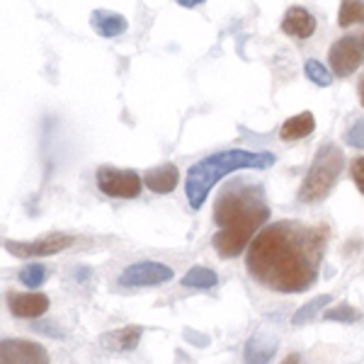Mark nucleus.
<instances>
[{"label": "nucleus", "instance_id": "nucleus-1", "mask_svg": "<svg viewBox=\"0 0 364 364\" xmlns=\"http://www.w3.org/2000/svg\"><path fill=\"white\" fill-rule=\"evenodd\" d=\"M328 233L301 221H277L262 228L248 245L250 277L277 294H299L318 279Z\"/></svg>", "mask_w": 364, "mask_h": 364}, {"label": "nucleus", "instance_id": "nucleus-2", "mask_svg": "<svg viewBox=\"0 0 364 364\" xmlns=\"http://www.w3.org/2000/svg\"><path fill=\"white\" fill-rule=\"evenodd\" d=\"M267 219L269 207L265 202V190L250 182H231L216 197L214 221L219 231L211 238V245L219 257H238L260 233Z\"/></svg>", "mask_w": 364, "mask_h": 364}, {"label": "nucleus", "instance_id": "nucleus-3", "mask_svg": "<svg viewBox=\"0 0 364 364\" xmlns=\"http://www.w3.org/2000/svg\"><path fill=\"white\" fill-rule=\"evenodd\" d=\"M277 163V156L269 151H245V149H226L211 154L195 166H190L185 178V197L192 209H202L204 199L216 182L228 178L236 170H267Z\"/></svg>", "mask_w": 364, "mask_h": 364}, {"label": "nucleus", "instance_id": "nucleus-4", "mask_svg": "<svg viewBox=\"0 0 364 364\" xmlns=\"http://www.w3.org/2000/svg\"><path fill=\"white\" fill-rule=\"evenodd\" d=\"M343 166H345V156L336 144L328 141V144L318 146L306 178H304L301 187H299V195H296L299 202L301 204L323 202L333 192V187H336L340 173H343Z\"/></svg>", "mask_w": 364, "mask_h": 364}, {"label": "nucleus", "instance_id": "nucleus-5", "mask_svg": "<svg viewBox=\"0 0 364 364\" xmlns=\"http://www.w3.org/2000/svg\"><path fill=\"white\" fill-rule=\"evenodd\" d=\"M95 180L100 192L114 199H136L141 195V187H144V180L136 170H122L112 166L97 168Z\"/></svg>", "mask_w": 364, "mask_h": 364}, {"label": "nucleus", "instance_id": "nucleus-6", "mask_svg": "<svg viewBox=\"0 0 364 364\" xmlns=\"http://www.w3.org/2000/svg\"><path fill=\"white\" fill-rule=\"evenodd\" d=\"M5 250L13 252L15 257H46L58 255L73 245V236L68 233H46L37 240H5Z\"/></svg>", "mask_w": 364, "mask_h": 364}, {"label": "nucleus", "instance_id": "nucleus-7", "mask_svg": "<svg viewBox=\"0 0 364 364\" xmlns=\"http://www.w3.org/2000/svg\"><path fill=\"white\" fill-rule=\"evenodd\" d=\"M175 277V272L163 262L144 260L129 265L124 272L119 274V287H129V289H136V287H158L166 284Z\"/></svg>", "mask_w": 364, "mask_h": 364}, {"label": "nucleus", "instance_id": "nucleus-8", "mask_svg": "<svg viewBox=\"0 0 364 364\" xmlns=\"http://www.w3.org/2000/svg\"><path fill=\"white\" fill-rule=\"evenodd\" d=\"M0 364H49V352L34 340L5 338L0 343Z\"/></svg>", "mask_w": 364, "mask_h": 364}, {"label": "nucleus", "instance_id": "nucleus-9", "mask_svg": "<svg viewBox=\"0 0 364 364\" xmlns=\"http://www.w3.org/2000/svg\"><path fill=\"white\" fill-rule=\"evenodd\" d=\"M328 61H331V70L338 78H348V75L355 73V70L360 68V63L364 61L357 37L348 34V37L338 39V42L331 46V51H328Z\"/></svg>", "mask_w": 364, "mask_h": 364}, {"label": "nucleus", "instance_id": "nucleus-10", "mask_svg": "<svg viewBox=\"0 0 364 364\" xmlns=\"http://www.w3.org/2000/svg\"><path fill=\"white\" fill-rule=\"evenodd\" d=\"M10 314L17 318L37 321L49 311V296L46 294H10L8 296Z\"/></svg>", "mask_w": 364, "mask_h": 364}, {"label": "nucleus", "instance_id": "nucleus-11", "mask_svg": "<svg viewBox=\"0 0 364 364\" xmlns=\"http://www.w3.org/2000/svg\"><path fill=\"white\" fill-rule=\"evenodd\" d=\"M277 338L267 331H257L243 348V357L248 364H269L274 355H277Z\"/></svg>", "mask_w": 364, "mask_h": 364}, {"label": "nucleus", "instance_id": "nucleus-12", "mask_svg": "<svg viewBox=\"0 0 364 364\" xmlns=\"http://www.w3.org/2000/svg\"><path fill=\"white\" fill-rule=\"evenodd\" d=\"M141 336H144V328L141 326H124V328H117V331L105 333L100 338V345L107 352H132L139 348Z\"/></svg>", "mask_w": 364, "mask_h": 364}, {"label": "nucleus", "instance_id": "nucleus-13", "mask_svg": "<svg viewBox=\"0 0 364 364\" xmlns=\"http://www.w3.org/2000/svg\"><path fill=\"white\" fill-rule=\"evenodd\" d=\"M282 29H284L289 37L296 39H306L316 32V17L309 13L301 5H294L284 13V20H282Z\"/></svg>", "mask_w": 364, "mask_h": 364}, {"label": "nucleus", "instance_id": "nucleus-14", "mask_svg": "<svg viewBox=\"0 0 364 364\" xmlns=\"http://www.w3.org/2000/svg\"><path fill=\"white\" fill-rule=\"evenodd\" d=\"M144 182L156 195H168V192H173L175 187H178L180 170L175 163H163V166H158V168H151L149 173L144 175Z\"/></svg>", "mask_w": 364, "mask_h": 364}, {"label": "nucleus", "instance_id": "nucleus-15", "mask_svg": "<svg viewBox=\"0 0 364 364\" xmlns=\"http://www.w3.org/2000/svg\"><path fill=\"white\" fill-rule=\"evenodd\" d=\"M90 27L95 29L100 37L114 39V37H122L129 25H127V17L119 13H112V10H92Z\"/></svg>", "mask_w": 364, "mask_h": 364}, {"label": "nucleus", "instance_id": "nucleus-16", "mask_svg": "<svg viewBox=\"0 0 364 364\" xmlns=\"http://www.w3.org/2000/svg\"><path fill=\"white\" fill-rule=\"evenodd\" d=\"M316 129V119L311 112H299L294 117H289V119L282 124L279 129V139L282 141H299V139H306L314 134Z\"/></svg>", "mask_w": 364, "mask_h": 364}, {"label": "nucleus", "instance_id": "nucleus-17", "mask_svg": "<svg viewBox=\"0 0 364 364\" xmlns=\"http://www.w3.org/2000/svg\"><path fill=\"white\" fill-rule=\"evenodd\" d=\"M333 301L331 294H321V296H314L311 301L304 304L301 309L294 311V316H291V326H306V323H311L314 318H318L321 311L328 306V304Z\"/></svg>", "mask_w": 364, "mask_h": 364}, {"label": "nucleus", "instance_id": "nucleus-18", "mask_svg": "<svg viewBox=\"0 0 364 364\" xmlns=\"http://www.w3.org/2000/svg\"><path fill=\"white\" fill-rule=\"evenodd\" d=\"M216 284H219L216 272L204 265H195L182 277V287H190V289H214Z\"/></svg>", "mask_w": 364, "mask_h": 364}, {"label": "nucleus", "instance_id": "nucleus-19", "mask_svg": "<svg viewBox=\"0 0 364 364\" xmlns=\"http://www.w3.org/2000/svg\"><path fill=\"white\" fill-rule=\"evenodd\" d=\"M364 22V0H343L338 13V25L340 27H352Z\"/></svg>", "mask_w": 364, "mask_h": 364}, {"label": "nucleus", "instance_id": "nucleus-20", "mask_svg": "<svg viewBox=\"0 0 364 364\" xmlns=\"http://www.w3.org/2000/svg\"><path fill=\"white\" fill-rule=\"evenodd\" d=\"M46 277H49V269L44 265H39V262H32V265L22 267L20 272H17V279L25 287H29V289H39L46 282Z\"/></svg>", "mask_w": 364, "mask_h": 364}, {"label": "nucleus", "instance_id": "nucleus-21", "mask_svg": "<svg viewBox=\"0 0 364 364\" xmlns=\"http://www.w3.org/2000/svg\"><path fill=\"white\" fill-rule=\"evenodd\" d=\"M304 73H306V78L311 83L321 85V87H328L333 83V73L328 70L318 58H309L306 63H304Z\"/></svg>", "mask_w": 364, "mask_h": 364}, {"label": "nucleus", "instance_id": "nucleus-22", "mask_svg": "<svg viewBox=\"0 0 364 364\" xmlns=\"http://www.w3.org/2000/svg\"><path fill=\"white\" fill-rule=\"evenodd\" d=\"M362 318V314L350 304H340V306H333L323 314V321H331V323H357Z\"/></svg>", "mask_w": 364, "mask_h": 364}, {"label": "nucleus", "instance_id": "nucleus-23", "mask_svg": "<svg viewBox=\"0 0 364 364\" xmlns=\"http://www.w3.org/2000/svg\"><path fill=\"white\" fill-rule=\"evenodd\" d=\"M345 144L352 146V149H364V119H357L345 132Z\"/></svg>", "mask_w": 364, "mask_h": 364}, {"label": "nucleus", "instance_id": "nucleus-24", "mask_svg": "<svg viewBox=\"0 0 364 364\" xmlns=\"http://www.w3.org/2000/svg\"><path fill=\"white\" fill-rule=\"evenodd\" d=\"M350 175H352V180H355L357 190H360L362 195H364V156H360V158H355V161H352Z\"/></svg>", "mask_w": 364, "mask_h": 364}, {"label": "nucleus", "instance_id": "nucleus-25", "mask_svg": "<svg viewBox=\"0 0 364 364\" xmlns=\"http://www.w3.org/2000/svg\"><path fill=\"white\" fill-rule=\"evenodd\" d=\"M34 331L39 333H46V336H54V338H63V333H58L54 326H49V323H32Z\"/></svg>", "mask_w": 364, "mask_h": 364}, {"label": "nucleus", "instance_id": "nucleus-26", "mask_svg": "<svg viewBox=\"0 0 364 364\" xmlns=\"http://www.w3.org/2000/svg\"><path fill=\"white\" fill-rule=\"evenodd\" d=\"M185 338L190 340V343H195V345H209V338L207 336H197L192 328H187V331H185Z\"/></svg>", "mask_w": 364, "mask_h": 364}, {"label": "nucleus", "instance_id": "nucleus-27", "mask_svg": "<svg viewBox=\"0 0 364 364\" xmlns=\"http://www.w3.org/2000/svg\"><path fill=\"white\" fill-rule=\"evenodd\" d=\"M202 3H207V0H178V5H182V8H197Z\"/></svg>", "mask_w": 364, "mask_h": 364}, {"label": "nucleus", "instance_id": "nucleus-28", "mask_svg": "<svg viewBox=\"0 0 364 364\" xmlns=\"http://www.w3.org/2000/svg\"><path fill=\"white\" fill-rule=\"evenodd\" d=\"M282 364H301V357H299V355H296V352H291V355H289V357H287V360H284V362H282Z\"/></svg>", "mask_w": 364, "mask_h": 364}, {"label": "nucleus", "instance_id": "nucleus-29", "mask_svg": "<svg viewBox=\"0 0 364 364\" xmlns=\"http://www.w3.org/2000/svg\"><path fill=\"white\" fill-rule=\"evenodd\" d=\"M360 105L364 107V78L360 80Z\"/></svg>", "mask_w": 364, "mask_h": 364}, {"label": "nucleus", "instance_id": "nucleus-30", "mask_svg": "<svg viewBox=\"0 0 364 364\" xmlns=\"http://www.w3.org/2000/svg\"><path fill=\"white\" fill-rule=\"evenodd\" d=\"M357 42H360V49H362V56H364V34H360V37H357Z\"/></svg>", "mask_w": 364, "mask_h": 364}]
</instances>
